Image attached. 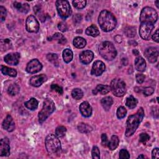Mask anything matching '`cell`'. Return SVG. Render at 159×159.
Masks as SVG:
<instances>
[{
  "instance_id": "cell-1",
  "label": "cell",
  "mask_w": 159,
  "mask_h": 159,
  "mask_svg": "<svg viewBox=\"0 0 159 159\" xmlns=\"http://www.w3.org/2000/svg\"><path fill=\"white\" fill-rule=\"evenodd\" d=\"M143 117L144 111L142 107H140L134 114L129 116L126 122V130L125 133L126 137H130L134 134L139 124L142 121Z\"/></svg>"
},
{
  "instance_id": "cell-2",
  "label": "cell",
  "mask_w": 159,
  "mask_h": 159,
  "mask_svg": "<svg viewBox=\"0 0 159 159\" xmlns=\"http://www.w3.org/2000/svg\"><path fill=\"white\" fill-rule=\"evenodd\" d=\"M98 23L103 31L110 32L116 27L117 20L111 12L107 10H103L99 15Z\"/></svg>"
},
{
  "instance_id": "cell-3",
  "label": "cell",
  "mask_w": 159,
  "mask_h": 159,
  "mask_svg": "<svg viewBox=\"0 0 159 159\" xmlns=\"http://www.w3.org/2000/svg\"><path fill=\"white\" fill-rule=\"evenodd\" d=\"M45 145L48 154L51 157H59L61 153V142L54 134L48 135L45 140Z\"/></svg>"
},
{
  "instance_id": "cell-4",
  "label": "cell",
  "mask_w": 159,
  "mask_h": 159,
  "mask_svg": "<svg viewBox=\"0 0 159 159\" xmlns=\"http://www.w3.org/2000/svg\"><path fill=\"white\" fill-rule=\"evenodd\" d=\"M100 55L106 60H112L117 55V51L113 43L109 41L101 42L98 47Z\"/></svg>"
},
{
  "instance_id": "cell-5",
  "label": "cell",
  "mask_w": 159,
  "mask_h": 159,
  "mask_svg": "<svg viewBox=\"0 0 159 159\" xmlns=\"http://www.w3.org/2000/svg\"><path fill=\"white\" fill-rule=\"evenodd\" d=\"M158 19V14L152 7H145L142 9L140 16V23H149L154 24Z\"/></svg>"
},
{
  "instance_id": "cell-6",
  "label": "cell",
  "mask_w": 159,
  "mask_h": 159,
  "mask_svg": "<svg viewBox=\"0 0 159 159\" xmlns=\"http://www.w3.org/2000/svg\"><path fill=\"white\" fill-rule=\"evenodd\" d=\"M55 109V106L53 101L49 98H47L43 101V105L42 110L39 112L38 118L40 123L44 122L47 118L52 113Z\"/></svg>"
},
{
  "instance_id": "cell-7",
  "label": "cell",
  "mask_w": 159,
  "mask_h": 159,
  "mask_svg": "<svg viewBox=\"0 0 159 159\" xmlns=\"http://www.w3.org/2000/svg\"><path fill=\"white\" fill-rule=\"evenodd\" d=\"M110 88L112 93L117 97H121L125 93V83L120 78H114L112 80Z\"/></svg>"
},
{
  "instance_id": "cell-8",
  "label": "cell",
  "mask_w": 159,
  "mask_h": 159,
  "mask_svg": "<svg viewBox=\"0 0 159 159\" xmlns=\"http://www.w3.org/2000/svg\"><path fill=\"white\" fill-rule=\"evenodd\" d=\"M57 12L62 18L68 17L71 14V9L70 3L66 0H58L56 1Z\"/></svg>"
},
{
  "instance_id": "cell-9",
  "label": "cell",
  "mask_w": 159,
  "mask_h": 159,
  "mask_svg": "<svg viewBox=\"0 0 159 159\" xmlns=\"http://www.w3.org/2000/svg\"><path fill=\"white\" fill-rule=\"evenodd\" d=\"M25 27L27 32L36 33L39 30V23L35 16L30 15L27 17L25 22Z\"/></svg>"
},
{
  "instance_id": "cell-10",
  "label": "cell",
  "mask_w": 159,
  "mask_h": 159,
  "mask_svg": "<svg viewBox=\"0 0 159 159\" xmlns=\"http://www.w3.org/2000/svg\"><path fill=\"white\" fill-rule=\"evenodd\" d=\"M153 28L154 24L149 23H140L139 28V35L141 38L143 40H148Z\"/></svg>"
},
{
  "instance_id": "cell-11",
  "label": "cell",
  "mask_w": 159,
  "mask_h": 159,
  "mask_svg": "<svg viewBox=\"0 0 159 159\" xmlns=\"http://www.w3.org/2000/svg\"><path fill=\"white\" fill-rule=\"evenodd\" d=\"M42 68V63L37 59H33L27 63L25 70L27 73L33 74L40 71Z\"/></svg>"
},
{
  "instance_id": "cell-12",
  "label": "cell",
  "mask_w": 159,
  "mask_h": 159,
  "mask_svg": "<svg viewBox=\"0 0 159 159\" xmlns=\"http://www.w3.org/2000/svg\"><path fill=\"white\" fill-rule=\"evenodd\" d=\"M144 54L149 62L155 63L158 59V50L156 47H149L145 50Z\"/></svg>"
},
{
  "instance_id": "cell-13",
  "label": "cell",
  "mask_w": 159,
  "mask_h": 159,
  "mask_svg": "<svg viewBox=\"0 0 159 159\" xmlns=\"http://www.w3.org/2000/svg\"><path fill=\"white\" fill-rule=\"evenodd\" d=\"M105 64L102 61H96L93 65L91 74L94 76H100L105 71Z\"/></svg>"
},
{
  "instance_id": "cell-14",
  "label": "cell",
  "mask_w": 159,
  "mask_h": 159,
  "mask_svg": "<svg viewBox=\"0 0 159 159\" xmlns=\"http://www.w3.org/2000/svg\"><path fill=\"white\" fill-rule=\"evenodd\" d=\"M9 140L7 137L2 139L0 142V156L7 157L10 155Z\"/></svg>"
},
{
  "instance_id": "cell-15",
  "label": "cell",
  "mask_w": 159,
  "mask_h": 159,
  "mask_svg": "<svg viewBox=\"0 0 159 159\" xmlns=\"http://www.w3.org/2000/svg\"><path fill=\"white\" fill-rule=\"evenodd\" d=\"M20 54L17 52L10 53L4 57V61L6 63L11 65H16L19 62Z\"/></svg>"
},
{
  "instance_id": "cell-16",
  "label": "cell",
  "mask_w": 159,
  "mask_h": 159,
  "mask_svg": "<svg viewBox=\"0 0 159 159\" xmlns=\"http://www.w3.org/2000/svg\"><path fill=\"white\" fill-rule=\"evenodd\" d=\"M47 80V77L44 74L36 75L32 76L30 80V84L34 87H39L41 86Z\"/></svg>"
},
{
  "instance_id": "cell-17",
  "label": "cell",
  "mask_w": 159,
  "mask_h": 159,
  "mask_svg": "<svg viewBox=\"0 0 159 159\" xmlns=\"http://www.w3.org/2000/svg\"><path fill=\"white\" fill-rule=\"evenodd\" d=\"M2 127L8 132H12L15 129V122L11 115L8 114L2 122Z\"/></svg>"
},
{
  "instance_id": "cell-18",
  "label": "cell",
  "mask_w": 159,
  "mask_h": 159,
  "mask_svg": "<svg viewBox=\"0 0 159 159\" xmlns=\"http://www.w3.org/2000/svg\"><path fill=\"white\" fill-rule=\"evenodd\" d=\"M94 58V53L91 50L83 51L80 55V61L83 64L89 63Z\"/></svg>"
},
{
  "instance_id": "cell-19",
  "label": "cell",
  "mask_w": 159,
  "mask_h": 159,
  "mask_svg": "<svg viewBox=\"0 0 159 159\" xmlns=\"http://www.w3.org/2000/svg\"><path fill=\"white\" fill-rule=\"evenodd\" d=\"M79 109L82 116L86 117H88L91 116L92 114V107L88 102L87 101L83 102L80 105Z\"/></svg>"
},
{
  "instance_id": "cell-20",
  "label": "cell",
  "mask_w": 159,
  "mask_h": 159,
  "mask_svg": "<svg viewBox=\"0 0 159 159\" xmlns=\"http://www.w3.org/2000/svg\"><path fill=\"white\" fill-rule=\"evenodd\" d=\"M135 67L139 71H144L146 68V62L145 60L141 57H137L135 59Z\"/></svg>"
},
{
  "instance_id": "cell-21",
  "label": "cell",
  "mask_w": 159,
  "mask_h": 159,
  "mask_svg": "<svg viewBox=\"0 0 159 159\" xmlns=\"http://www.w3.org/2000/svg\"><path fill=\"white\" fill-rule=\"evenodd\" d=\"M14 7L19 12L22 13H27L30 10V6L27 3H21L17 1L14 2Z\"/></svg>"
},
{
  "instance_id": "cell-22",
  "label": "cell",
  "mask_w": 159,
  "mask_h": 159,
  "mask_svg": "<svg viewBox=\"0 0 159 159\" xmlns=\"http://www.w3.org/2000/svg\"><path fill=\"white\" fill-rule=\"evenodd\" d=\"M111 90L110 86L108 85L98 84L96 88L93 91L94 94H96L98 93H100L101 94H106L108 93Z\"/></svg>"
},
{
  "instance_id": "cell-23",
  "label": "cell",
  "mask_w": 159,
  "mask_h": 159,
  "mask_svg": "<svg viewBox=\"0 0 159 159\" xmlns=\"http://www.w3.org/2000/svg\"><path fill=\"white\" fill-rule=\"evenodd\" d=\"M101 103L103 108L107 111L110 109L111 106L113 104V99L110 96H106L101 99Z\"/></svg>"
},
{
  "instance_id": "cell-24",
  "label": "cell",
  "mask_w": 159,
  "mask_h": 159,
  "mask_svg": "<svg viewBox=\"0 0 159 159\" xmlns=\"http://www.w3.org/2000/svg\"><path fill=\"white\" fill-rule=\"evenodd\" d=\"M1 71L5 75H8L11 77H16L17 76V71L14 68L1 65Z\"/></svg>"
},
{
  "instance_id": "cell-25",
  "label": "cell",
  "mask_w": 159,
  "mask_h": 159,
  "mask_svg": "<svg viewBox=\"0 0 159 159\" xmlns=\"http://www.w3.org/2000/svg\"><path fill=\"white\" fill-rule=\"evenodd\" d=\"M86 34L88 35L96 37L99 35V31L98 30V28L95 25L93 24L86 29Z\"/></svg>"
},
{
  "instance_id": "cell-26",
  "label": "cell",
  "mask_w": 159,
  "mask_h": 159,
  "mask_svg": "<svg viewBox=\"0 0 159 159\" xmlns=\"http://www.w3.org/2000/svg\"><path fill=\"white\" fill-rule=\"evenodd\" d=\"M73 45L78 48H83L86 45V40L81 37H76L74 39L73 42Z\"/></svg>"
},
{
  "instance_id": "cell-27",
  "label": "cell",
  "mask_w": 159,
  "mask_h": 159,
  "mask_svg": "<svg viewBox=\"0 0 159 159\" xmlns=\"http://www.w3.org/2000/svg\"><path fill=\"white\" fill-rule=\"evenodd\" d=\"M119 143V139L117 135H112L110 139V140L108 142V145L107 147L111 150H115Z\"/></svg>"
},
{
  "instance_id": "cell-28",
  "label": "cell",
  "mask_w": 159,
  "mask_h": 159,
  "mask_svg": "<svg viewBox=\"0 0 159 159\" xmlns=\"http://www.w3.org/2000/svg\"><path fill=\"white\" fill-rule=\"evenodd\" d=\"M25 106L32 111H34L35 109H36L38 107V104H39V102L38 101L35 99V98H31L30 99V100H29L28 101H26L25 103Z\"/></svg>"
},
{
  "instance_id": "cell-29",
  "label": "cell",
  "mask_w": 159,
  "mask_h": 159,
  "mask_svg": "<svg viewBox=\"0 0 159 159\" xmlns=\"http://www.w3.org/2000/svg\"><path fill=\"white\" fill-rule=\"evenodd\" d=\"M12 44L10 39H6L1 40L0 48L2 51H7L12 48Z\"/></svg>"
},
{
  "instance_id": "cell-30",
  "label": "cell",
  "mask_w": 159,
  "mask_h": 159,
  "mask_svg": "<svg viewBox=\"0 0 159 159\" xmlns=\"http://www.w3.org/2000/svg\"><path fill=\"white\" fill-rule=\"evenodd\" d=\"M63 55L64 61L66 63H70L72 60L73 57L72 51L69 48L65 49L63 52V55Z\"/></svg>"
},
{
  "instance_id": "cell-31",
  "label": "cell",
  "mask_w": 159,
  "mask_h": 159,
  "mask_svg": "<svg viewBox=\"0 0 159 159\" xmlns=\"http://www.w3.org/2000/svg\"><path fill=\"white\" fill-rule=\"evenodd\" d=\"M20 91V87L17 84H12L7 89V93L11 96H15Z\"/></svg>"
},
{
  "instance_id": "cell-32",
  "label": "cell",
  "mask_w": 159,
  "mask_h": 159,
  "mask_svg": "<svg viewBox=\"0 0 159 159\" xmlns=\"http://www.w3.org/2000/svg\"><path fill=\"white\" fill-rule=\"evenodd\" d=\"M137 102H138L137 100L134 97H133L132 96H129L127 98L125 104L129 108L134 109L136 107V106L137 104Z\"/></svg>"
},
{
  "instance_id": "cell-33",
  "label": "cell",
  "mask_w": 159,
  "mask_h": 159,
  "mask_svg": "<svg viewBox=\"0 0 159 159\" xmlns=\"http://www.w3.org/2000/svg\"><path fill=\"white\" fill-rule=\"evenodd\" d=\"M78 130L81 133H89L92 130V127L84 123H80L78 125Z\"/></svg>"
},
{
  "instance_id": "cell-34",
  "label": "cell",
  "mask_w": 159,
  "mask_h": 159,
  "mask_svg": "<svg viewBox=\"0 0 159 159\" xmlns=\"http://www.w3.org/2000/svg\"><path fill=\"white\" fill-rule=\"evenodd\" d=\"M71 96H72L73 98H74L75 99L78 100L83 98V92L80 88H75L71 91Z\"/></svg>"
},
{
  "instance_id": "cell-35",
  "label": "cell",
  "mask_w": 159,
  "mask_h": 159,
  "mask_svg": "<svg viewBox=\"0 0 159 159\" xmlns=\"http://www.w3.org/2000/svg\"><path fill=\"white\" fill-rule=\"evenodd\" d=\"M66 132V129L65 126L60 125L56 128L55 130V135L58 137H63Z\"/></svg>"
},
{
  "instance_id": "cell-36",
  "label": "cell",
  "mask_w": 159,
  "mask_h": 159,
  "mask_svg": "<svg viewBox=\"0 0 159 159\" xmlns=\"http://www.w3.org/2000/svg\"><path fill=\"white\" fill-rule=\"evenodd\" d=\"M86 1L85 0H75L73 1V6L78 9H81L84 8L86 6Z\"/></svg>"
},
{
  "instance_id": "cell-37",
  "label": "cell",
  "mask_w": 159,
  "mask_h": 159,
  "mask_svg": "<svg viewBox=\"0 0 159 159\" xmlns=\"http://www.w3.org/2000/svg\"><path fill=\"white\" fill-rule=\"evenodd\" d=\"M126 114H127V110L124 107L120 106L119 107H118L117 110V113H116L117 117L118 119H120L124 118Z\"/></svg>"
},
{
  "instance_id": "cell-38",
  "label": "cell",
  "mask_w": 159,
  "mask_h": 159,
  "mask_svg": "<svg viewBox=\"0 0 159 159\" xmlns=\"http://www.w3.org/2000/svg\"><path fill=\"white\" fill-rule=\"evenodd\" d=\"M125 34L128 37H134L135 35V28L129 26L125 29Z\"/></svg>"
},
{
  "instance_id": "cell-39",
  "label": "cell",
  "mask_w": 159,
  "mask_h": 159,
  "mask_svg": "<svg viewBox=\"0 0 159 159\" xmlns=\"http://www.w3.org/2000/svg\"><path fill=\"white\" fill-rule=\"evenodd\" d=\"M52 39L53 40H58V42L60 43L63 44L65 43L66 42V39L63 36L62 34H60V33H55L52 37Z\"/></svg>"
},
{
  "instance_id": "cell-40",
  "label": "cell",
  "mask_w": 159,
  "mask_h": 159,
  "mask_svg": "<svg viewBox=\"0 0 159 159\" xmlns=\"http://www.w3.org/2000/svg\"><path fill=\"white\" fill-rule=\"evenodd\" d=\"M92 158H96V159H99L100 158V152L98 147L94 146L92 149Z\"/></svg>"
},
{
  "instance_id": "cell-41",
  "label": "cell",
  "mask_w": 159,
  "mask_h": 159,
  "mask_svg": "<svg viewBox=\"0 0 159 159\" xmlns=\"http://www.w3.org/2000/svg\"><path fill=\"white\" fill-rule=\"evenodd\" d=\"M130 158V155L128 151L125 149H122L119 152V158L120 159H128Z\"/></svg>"
},
{
  "instance_id": "cell-42",
  "label": "cell",
  "mask_w": 159,
  "mask_h": 159,
  "mask_svg": "<svg viewBox=\"0 0 159 159\" xmlns=\"http://www.w3.org/2000/svg\"><path fill=\"white\" fill-rule=\"evenodd\" d=\"M150 139V136L147 133H142L139 136V141L145 144Z\"/></svg>"
},
{
  "instance_id": "cell-43",
  "label": "cell",
  "mask_w": 159,
  "mask_h": 159,
  "mask_svg": "<svg viewBox=\"0 0 159 159\" xmlns=\"http://www.w3.org/2000/svg\"><path fill=\"white\" fill-rule=\"evenodd\" d=\"M6 9H5L4 7L3 6H0V19H1V21L2 22L5 20L6 17Z\"/></svg>"
},
{
  "instance_id": "cell-44",
  "label": "cell",
  "mask_w": 159,
  "mask_h": 159,
  "mask_svg": "<svg viewBox=\"0 0 159 159\" xmlns=\"http://www.w3.org/2000/svg\"><path fill=\"white\" fill-rule=\"evenodd\" d=\"M58 28L61 32H66L68 30V25L66 22L61 21L58 23Z\"/></svg>"
},
{
  "instance_id": "cell-45",
  "label": "cell",
  "mask_w": 159,
  "mask_h": 159,
  "mask_svg": "<svg viewBox=\"0 0 159 159\" xmlns=\"http://www.w3.org/2000/svg\"><path fill=\"white\" fill-rule=\"evenodd\" d=\"M51 89L52 90H54V91H57L60 94H62L63 93V88L61 86H60L58 84H52L51 85Z\"/></svg>"
},
{
  "instance_id": "cell-46",
  "label": "cell",
  "mask_w": 159,
  "mask_h": 159,
  "mask_svg": "<svg viewBox=\"0 0 159 159\" xmlns=\"http://www.w3.org/2000/svg\"><path fill=\"white\" fill-rule=\"evenodd\" d=\"M154 92V89L152 87H145L143 89V93L145 96H148L152 95Z\"/></svg>"
},
{
  "instance_id": "cell-47",
  "label": "cell",
  "mask_w": 159,
  "mask_h": 159,
  "mask_svg": "<svg viewBox=\"0 0 159 159\" xmlns=\"http://www.w3.org/2000/svg\"><path fill=\"white\" fill-rule=\"evenodd\" d=\"M47 58L48 59V61H51V62H55V61L57 60L58 59V56L57 54L55 53H50L47 54Z\"/></svg>"
},
{
  "instance_id": "cell-48",
  "label": "cell",
  "mask_w": 159,
  "mask_h": 159,
  "mask_svg": "<svg viewBox=\"0 0 159 159\" xmlns=\"http://www.w3.org/2000/svg\"><path fill=\"white\" fill-rule=\"evenodd\" d=\"M108 139H107V137L106 135V134H102L101 135V143H102V145L104 147H107L108 145Z\"/></svg>"
},
{
  "instance_id": "cell-49",
  "label": "cell",
  "mask_w": 159,
  "mask_h": 159,
  "mask_svg": "<svg viewBox=\"0 0 159 159\" xmlns=\"http://www.w3.org/2000/svg\"><path fill=\"white\" fill-rule=\"evenodd\" d=\"M81 19H82V17H81V14H76L75 16H73V22L75 24H79L81 22Z\"/></svg>"
},
{
  "instance_id": "cell-50",
  "label": "cell",
  "mask_w": 159,
  "mask_h": 159,
  "mask_svg": "<svg viewBox=\"0 0 159 159\" xmlns=\"http://www.w3.org/2000/svg\"><path fill=\"white\" fill-rule=\"evenodd\" d=\"M145 76L143 74H137L136 75V81L138 83L141 84L145 80Z\"/></svg>"
},
{
  "instance_id": "cell-51",
  "label": "cell",
  "mask_w": 159,
  "mask_h": 159,
  "mask_svg": "<svg viewBox=\"0 0 159 159\" xmlns=\"http://www.w3.org/2000/svg\"><path fill=\"white\" fill-rule=\"evenodd\" d=\"M152 158H159V149L158 148H155L152 152Z\"/></svg>"
},
{
  "instance_id": "cell-52",
  "label": "cell",
  "mask_w": 159,
  "mask_h": 159,
  "mask_svg": "<svg viewBox=\"0 0 159 159\" xmlns=\"http://www.w3.org/2000/svg\"><path fill=\"white\" fill-rule=\"evenodd\" d=\"M152 111L153 116L155 118H158V107L157 106L153 107Z\"/></svg>"
},
{
  "instance_id": "cell-53",
  "label": "cell",
  "mask_w": 159,
  "mask_h": 159,
  "mask_svg": "<svg viewBox=\"0 0 159 159\" xmlns=\"http://www.w3.org/2000/svg\"><path fill=\"white\" fill-rule=\"evenodd\" d=\"M152 39L157 43H158V29H157L152 35Z\"/></svg>"
},
{
  "instance_id": "cell-54",
  "label": "cell",
  "mask_w": 159,
  "mask_h": 159,
  "mask_svg": "<svg viewBox=\"0 0 159 159\" xmlns=\"http://www.w3.org/2000/svg\"><path fill=\"white\" fill-rule=\"evenodd\" d=\"M114 39H115V40L116 41V42H121V41H122V37H121V36H120V35H116L115 37H114Z\"/></svg>"
},
{
  "instance_id": "cell-55",
  "label": "cell",
  "mask_w": 159,
  "mask_h": 159,
  "mask_svg": "<svg viewBox=\"0 0 159 159\" xmlns=\"http://www.w3.org/2000/svg\"><path fill=\"white\" fill-rule=\"evenodd\" d=\"M132 53L134 54V55H138L139 54V52L137 50H136V49H134V50H133V51H132Z\"/></svg>"
},
{
  "instance_id": "cell-56",
  "label": "cell",
  "mask_w": 159,
  "mask_h": 159,
  "mask_svg": "<svg viewBox=\"0 0 159 159\" xmlns=\"http://www.w3.org/2000/svg\"><path fill=\"white\" fill-rule=\"evenodd\" d=\"M145 158V156H144V155H143L142 154V155H139V156L138 157V158Z\"/></svg>"
},
{
  "instance_id": "cell-57",
  "label": "cell",
  "mask_w": 159,
  "mask_h": 159,
  "mask_svg": "<svg viewBox=\"0 0 159 159\" xmlns=\"http://www.w3.org/2000/svg\"><path fill=\"white\" fill-rule=\"evenodd\" d=\"M158 2H159L158 1H155V4H156V6H157V7H158Z\"/></svg>"
}]
</instances>
